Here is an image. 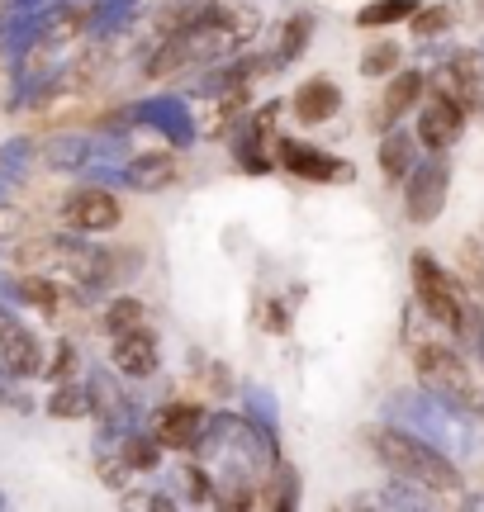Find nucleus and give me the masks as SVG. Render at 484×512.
<instances>
[{
  "label": "nucleus",
  "mask_w": 484,
  "mask_h": 512,
  "mask_svg": "<svg viewBox=\"0 0 484 512\" xmlns=\"http://www.w3.org/2000/svg\"><path fill=\"white\" fill-rule=\"evenodd\" d=\"M0 366L10 375H43V347L34 332H24L15 318L0 313Z\"/></svg>",
  "instance_id": "12"
},
{
  "label": "nucleus",
  "mask_w": 484,
  "mask_h": 512,
  "mask_svg": "<svg viewBox=\"0 0 484 512\" xmlns=\"http://www.w3.org/2000/svg\"><path fill=\"white\" fill-rule=\"evenodd\" d=\"M290 110H295L299 124H328V119L342 110V86L328 81V76H314V81H304L295 91Z\"/></svg>",
  "instance_id": "14"
},
{
  "label": "nucleus",
  "mask_w": 484,
  "mask_h": 512,
  "mask_svg": "<svg viewBox=\"0 0 484 512\" xmlns=\"http://www.w3.org/2000/svg\"><path fill=\"white\" fill-rule=\"evenodd\" d=\"M129 475H133V470L119 456H114V460H100V479H105L110 489H124V484H129Z\"/></svg>",
  "instance_id": "32"
},
{
  "label": "nucleus",
  "mask_w": 484,
  "mask_h": 512,
  "mask_svg": "<svg viewBox=\"0 0 484 512\" xmlns=\"http://www.w3.org/2000/svg\"><path fill=\"white\" fill-rule=\"evenodd\" d=\"M423 91H428V76L423 72H390V86H385L380 110H375V128H394L423 100Z\"/></svg>",
  "instance_id": "13"
},
{
  "label": "nucleus",
  "mask_w": 484,
  "mask_h": 512,
  "mask_svg": "<svg viewBox=\"0 0 484 512\" xmlns=\"http://www.w3.org/2000/svg\"><path fill=\"white\" fill-rule=\"evenodd\" d=\"M413 294H418L423 313L437 328L461 332V323H466V294L451 280V271H442L432 261V252H413Z\"/></svg>",
  "instance_id": "5"
},
{
  "label": "nucleus",
  "mask_w": 484,
  "mask_h": 512,
  "mask_svg": "<svg viewBox=\"0 0 484 512\" xmlns=\"http://www.w3.org/2000/svg\"><path fill=\"white\" fill-rule=\"evenodd\" d=\"M418 143L428 147V152H447L451 143H461V133H466V110L456 105V100H442V95H432L428 105L418 110Z\"/></svg>",
  "instance_id": "9"
},
{
  "label": "nucleus",
  "mask_w": 484,
  "mask_h": 512,
  "mask_svg": "<svg viewBox=\"0 0 484 512\" xmlns=\"http://www.w3.org/2000/svg\"><path fill=\"white\" fill-rule=\"evenodd\" d=\"M428 86H432V95H442V100H456L461 110H480V81L470 72H461L456 62H447V67H437V72L428 76Z\"/></svg>",
  "instance_id": "15"
},
{
  "label": "nucleus",
  "mask_w": 484,
  "mask_h": 512,
  "mask_svg": "<svg viewBox=\"0 0 484 512\" xmlns=\"http://www.w3.org/2000/svg\"><path fill=\"white\" fill-rule=\"evenodd\" d=\"M110 351H114V366L124 370V375H133V380H148V375L162 370V347H157V337L148 332V323L133 332H119Z\"/></svg>",
  "instance_id": "10"
},
{
  "label": "nucleus",
  "mask_w": 484,
  "mask_h": 512,
  "mask_svg": "<svg viewBox=\"0 0 484 512\" xmlns=\"http://www.w3.org/2000/svg\"><path fill=\"white\" fill-rule=\"evenodd\" d=\"M143 323H148V309H143L133 294H119V299H110V309H105V332H110V337L143 328Z\"/></svg>",
  "instance_id": "20"
},
{
  "label": "nucleus",
  "mask_w": 484,
  "mask_h": 512,
  "mask_svg": "<svg viewBox=\"0 0 484 512\" xmlns=\"http://www.w3.org/2000/svg\"><path fill=\"white\" fill-rule=\"evenodd\" d=\"M181 489H186L190 503H209V498H214V489H209V475L200 470V465H186V470H181Z\"/></svg>",
  "instance_id": "30"
},
{
  "label": "nucleus",
  "mask_w": 484,
  "mask_h": 512,
  "mask_svg": "<svg viewBox=\"0 0 484 512\" xmlns=\"http://www.w3.org/2000/svg\"><path fill=\"white\" fill-rule=\"evenodd\" d=\"M413 10H418L413 0H371V5H361L356 24H361V29H385V24H399V19H409Z\"/></svg>",
  "instance_id": "21"
},
{
  "label": "nucleus",
  "mask_w": 484,
  "mask_h": 512,
  "mask_svg": "<svg viewBox=\"0 0 484 512\" xmlns=\"http://www.w3.org/2000/svg\"><path fill=\"white\" fill-rule=\"evenodd\" d=\"M86 157H91V143H81V138H57V143L48 147V162L62 166V171H67V166H81Z\"/></svg>",
  "instance_id": "29"
},
{
  "label": "nucleus",
  "mask_w": 484,
  "mask_h": 512,
  "mask_svg": "<svg viewBox=\"0 0 484 512\" xmlns=\"http://www.w3.org/2000/svg\"><path fill=\"white\" fill-rule=\"evenodd\" d=\"M470 342H475V356H480V370H484V313H466V323H461Z\"/></svg>",
  "instance_id": "33"
},
{
  "label": "nucleus",
  "mask_w": 484,
  "mask_h": 512,
  "mask_svg": "<svg viewBox=\"0 0 484 512\" xmlns=\"http://www.w3.org/2000/svg\"><path fill=\"white\" fill-rule=\"evenodd\" d=\"M62 219H67L72 233H110V228H119L124 209H119V200H114L110 190L81 185V190H72V195L62 200Z\"/></svg>",
  "instance_id": "7"
},
{
  "label": "nucleus",
  "mask_w": 484,
  "mask_h": 512,
  "mask_svg": "<svg viewBox=\"0 0 484 512\" xmlns=\"http://www.w3.org/2000/svg\"><path fill=\"white\" fill-rule=\"evenodd\" d=\"M19 261H24V266H34V271L72 275L76 285H105V280H114L110 252H95V247H86V242L62 238V233H48V238L24 242V247H19Z\"/></svg>",
  "instance_id": "4"
},
{
  "label": "nucleus",
  "mask_w": 484,
  "mask_h": 512,
  "mask_svg": "<svg viewBox=\"0 0 484 512\" xmlns=\"http://www.w3.org/2000/svg\"><path fill=\"white\" fill-rule=\"evenodd\" d=\"M447 190H451V171L442 157H432V162L413 166L409 176H404V214L409 223H437L442 219V209H447Z\"/></svg>",
  "instance_id": "6"
},
{
  "label": "nucleus",
  "mask_w": 484,
  "mask_h": 512,
  "mask_svg": "<svg viewBox=\"0 0 484 512\" xmlns=\"http://www.w3.org/2000/svg\"><path fill=\"white\" fill-rule=\"evenodd\" d=\"M413 34L418 38H437L451 29V19H456V10L451 5H428V10H413Z\"/></svg>",
  "instance_id": "27"
},
{
  "label": "nucleus",
  "mask_w": 484,
  "mask_h": 512,
  "mask_svg": "<svg viewBox=\"0 0 484 512\" xmlns=\"http://www.w3.org/2000/svg\"><path fill=\"white\" fill-rule=\"evenodd\" d=\"M48 413H53V418H86V413H91V394H86L81 384H62L53 399H48Z\"/></svg>",
  "instance_id": "25"
},
{
  "label": "nucleus",
  "mask_w": 484,
  "mask_h": 512,
  "mask_svg": "<svg viewBox=\"0 0 484 512\" xmlns=\"http://www.w3.org/2000/svg\"><path fill=\"white\" fill-rule=\"evenodd\" d=\"M295 498H299L295 470H290V465H280L276 479H271V484H261V494L252 498V503H261V508H295Z\"/></svg>",
  "instance_id": "22"
},
{
  "label": "nucleus",
  "mask_w": 484,
  "mask_h": 512,
  "mask_svg": "<svg viewBox=\"0 0 484 512\" xmlns=\"http://www.w3.org/2000/svg\"><path fill=\"white\" fill-rule=\"evenodd\" d=\"M119 460L129 465L133 475H138V470H157V465H162V441L157 437H129L124 446H119Z\"/></svg>",
  "instance_id": "23"
},
{
  "label": "nucleus",
  "mask_w": 484,
  "mask_h": 512,
  "mask_svg": "<svg viewBox=\"0 0 484 512\" xmlns=\"http://www.w3.org/2000/svg\"><path fill=\"white\" fill-rule=\"evenodd\" d=\"M380 171L390 176V181H404L413 171V138L409 133H385V143H380Z\"/></svg>",
  "instance_id": "19"
},
{
  "label": "nucleus",
  "mask_w": 484,
  "mask_h": 512,
  "mask_svg": "<svg viewBox=\"0 0 484 512\" xmlns=\"http://www.w3.org/2000/svg\"><path fill=\"white\" fill-rule=\"evenodd\" d=\"M72 366H76V351H72V342H57V351H53V366H43V375H53V380H67V375H72Z\"/></svg>",
  "instance_id": "31"
},
{
  "label": "nucleus",
  "mask_w": 484,
  "mask_h": 512,
  "mask_svg": "<svg viewBox=\"0 0 484 512\" xmlns=\"http://www.w3.org/2000/svg\"><path fill=\"white\" fill-rule=\"evenodd\" d=\"M314 43V15H290L285 19V29H280V48H276V62H299L304 48Z\"/></svg>",
  "instance_id": "18"
},
{
  "label": "nucleus",
  "mask_w": 484,
  "mask_h": 512,
  "mask_svg": "<svg viewBox=\"0 0 484 512\" xmlns=\"http://www.w3.org/2000/svg\"><path fill=\"white\" fill-rule=\"evenodd\" d=\"M15 294L24 299V304L43 309V313H57V309H62V299H57V285L48 280V275H24V280L15 285Z\"/></svg>",
  "instance_id": "24"
},
{
  "label": "nucleus",
  "mask_w": 484,
  "mask_h": 512,
  "mask_svg": "<svg viewBox=\"0 0 484 512\" xmlns=\"http://www.w3.org/2000/svg\"><path fill=\"white\" fill-rule=\"evenodd\" d=\"M252 15H233L224 5H205L200 15L181 24V29H171L167 43L148 57V76H171L181 72V67H205V62H219V57L238 53L242 43L252 38Z\"/></svg>",
  "instance_id": "1"
},
{
  "label": "nucleus",
  "mask_w": 484,
  "mask_h": 512,
  "mask_svg": "<svg viewBox=\"0 0 484 512\" xmlns=\"http://www.w3.org/2000/svg\"><path fill=\"white\" fill-rule=\"evenodd\" d=\"M200 432H205V408H195V403H167L157 413V422H152V437L171 446V451L200 446Z\"/></svg>",
  "instance_id": "11"
},
{
  "label": "nucleus",
  "mask_w": 484,
  "mask_h": 512,
  "mask_svg": "<svg viewBox=\"0 0 484 512\" xmlns=\"http://www.w3.org/2000/svg\"><path fill=\"white\" fill-rule=\"evenodd\" d=\"M280 166L295 171L299 181H318V185L352 181V162H337L333 152H323V147H314V143H290V138H280Z\"/></svg>",
  "instance_id": "8"
},
{
  "label": "nucleus",
  "mask_w": 484,
  "mask_h": 512,
  "mask_svg": "<svg viewBox=\"0 0 484 512\" xmlns=\"http://www.w3.org/2000/svg\"><path fill=\"white\" fill-rule=\"evenodd\" d=\"M399 43H390V38H385V43H371V48H366V53H361V76H390L394 67H399Z\"/></svg>",
  "instance_id": "26"
},
{
  "label": "nucleus",
  "mask_w": 484,
  "mask_h": 512,
  "mask_svg": "<svg viewBox=\"0 0 484 512\" xmlns=\"http://www.w3.org/2000/svg\"><path fill=\"white\" fill-rule=\"evenodd\" d=\"M371 446H375V456H380V465H385L399 484H409V489H423V494H437V498H451L461 489V470H456L428 437H418V432L375 427Z\"/></svg>",
  "instance_id": "2"
},
{
  "label": "nucleus",
  "mask_w": 484,
  "mask_h": 512,
  "mask_svg": "<svg viewBox=\"0 0 484 512\" xmlns=\"http://www.w3.org/2000/svg\"><path fill=\"white\" fill-rule=\"evenodd\" d=\"M413 366H418L423 389H432L447 408H456V413H484L480 375H475V370H470L451 347H442V342H423V347L413 351Z\"/></svg>",
  "instance_id": "3"
},
{
  "label": "nucleus",
  "mask_w": 484,
  "mask_h": 512,
  "mask_svg": "<svg viewBox=\"0 0 484 512\" xmlns=\"http://www.w3.org/2000/svg\"><path fill=\"white\" fill-rule=\"evenodd\" d=\"M143 119L148 124H157L162 133H167L176 147L190 143V119H186V105H176V100H152L148 110H143Z\"/></svg>",
  "instance_id": "17"
},
{
  "label": "nucleus",
  "mask_w": 484,
  "mask_h": 512,
  "mask_svg": "<svg viewBox=\"0 0 484 512\" xmlns=\"http://www.w3.org/2000/svg\"><path fill=\"white\" fill-rule=\"evenodd\" d=\"M124 181H129L133 190H167V185L176 181V162H171L167 152H148V157H133V162L124 166Z\"/></svg>",
  "instance_id": "16"
},
{
  "label": "nucleus",
  "mask_w": 484,
  "mask_h": 512,
  "mask_svg": "<svg viewBox=\"0 0 484 512\" xmlns=\"http://www.w3.org/2000/svg\"><path fill=\"white\" fill-rule=\"evenodd\" d=\"M461 275H466L470 290H484V242L480 238L461 242Z\"/></svg>",
  "instance_id": "28"
}]
</instances>
